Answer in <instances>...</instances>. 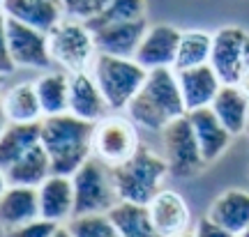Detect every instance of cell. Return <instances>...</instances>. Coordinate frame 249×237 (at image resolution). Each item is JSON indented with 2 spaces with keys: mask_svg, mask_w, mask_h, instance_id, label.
<instances>
[{
  "mask_svg": "<svg viewBox=\"0 0 249 237\" xmlns=\"http://www.w3.org/2000/svg\"><path fill=\"white\" fill-rule=\"evenodd\" d=\"M95 122L71 113L49 115L42 120V145L51 157L55 175H74L95 152Z\"/></svg>",
  "mask_w": 249,
  "mask_h": 237,
  "instance_id": "obj_1",
  "label": "cell"
},
{
  "mask_svg": "<svg viewBox=\"0 0 249 237\" xmlns=\"http://www.w3.org/2000/svg\"><path fill=\"white\" fill-rule=\"evenodd\" d=\"M185 102L180 92L178 74L173 67L148 69L141 90L127 106V115L148 132H164V127L176 118L185 115Z\"/></svg>",
  "mask_w": 249,
  "mask_h": 237,
  "instance_id": "obj_2",
  "label": "cell"
},
{
  "mask_svg": "<svg viewBox=\"0 0 249 237\" xmlns=\"http://www.w3.org/2000/svg\"><path fill=\"white\" fill-rule=\"evenodd\" d=\"M113 182L120 201L134 203V205H150V201L161 191V182L169 175L166 159L141 148L129 161L111 168Z\"/></svg>",
  "mask_w": 249,
  "mask_h": 237,
  "instance_id": "obj_3",
  "label": "cell"
},
{
  "mask_svg": "<svg viewBox=\"0 0 249 237\" xmlns=\"http://www.w3.org/2000/svg\"><path fill=\"white\" fill-rule=\"evenodd\" d=\"M92 76L107 97L111 111H123L141 90L148 69L141 67L134 58H116L97 53L92 60Z\"/></svg>",
  "mask_w": 249,
  "mask_h": 237,
  "instance_id": "obj_4",
  "label": "cell"
},
{
  "mask_svg": "<svg viewBox=\"0 0 249 237\" xmlns=\"http://www.w3.org/2000/svg\"><path fill=\"white\" fill-rule=\"evenodd\" d=\"M71 185H74V217L107 214L120 203L113 182V170L102 159L90 157L71 175Z\"/></svg>",
  "mask_w": 249,
  "mask_h": 237,
  "instance_id": "obj_5",
  "label": "cell"
},
{
  "mask_svg": "<svg viewBox=\"0 0 249 237\" xmlns=\"http://www.w3.org/2000/svg\"><path fill=\"white\" fill-rule=\"evenodd\" d=\"M49 49H51L53 62L65 67L70 74L86 71L97 55L92 33L83 21H76V18L60 21L49 33Z\"/></svg>",
  "mask_w": 249,
  "mask_h": 237,
  "instance_id": "obj_6",
  "label": "cell"
},
{
  "mask_svg": "<svg viewBox=\"0 0 249 237\" xmlns=\"http://www.w3.org/2000/svg\"><path fill=\"white\" fill-rule=\"evenodd\" d=\"M95 154L107 166L116 168L141 150L139 141V124L127 115H107L104 120L95 124Z\"/></svg>",
  "mask_w": 249,
  "mask_h": 237,
  "instance_id": "obj_7",
  "label": "cell"
},
{
  "mask_svg": "<svg viewBox=\"0 0 249 237\" xmlns=\"http://www.w3.org/2000/svg\"><path fill=\"white\" fill-rule=\"evenodd\" d=\"M161 148L164 159L169 164V173L173 177H192L205 166L194 127L189 122V115H180L169 122L161 132Z\"/></svg>",
  "mask_w": 249,
  "mask_h": 237,
  "instance_id": "obj_8",
  "label": "cell"
},
{
  "mask_svg": "<svg viewBox=\"0 0 249 237\" xmlns=\"http://www.w3.org/2000/svg\"><path fill=\"white\" fill-rule=\"evenodd\" d=\"M2 44L12 53L17 67L49 69L53 62L49 49V33L18 23L14 18L2 17Z\"/></svg>",
  "mask_w": 249,
  "mask_h": 237,
  "instance_id": "obj_9",
  "label": "cell"
},
{
  "mask_svg": "<svg viewBox=\"0 0 249 237\" xmlns=\"http://www.w3.org/2000/svg\"><path fill=\"white\" fill-rule=\"evenodd\" d=\"M247 37V30L235 26H226L222 30H217V35H213L210 67L217 71V76L224 85H238V81H240Z\"/></svg>",
  "mask_w": 249,
  "mask_h": 237,
  "instance_id": "obj_10",
  "label": "cell"
},
{
  "mask_svg": "<svg viewBox=\"0 0 249 237\" xmlns=\"http://www.w3.org/2000/svg\"><path fill=\"white\" fill-rule=\"evenodd\" d=\"M90 33L95 37L97 53H107V55H116V58H134L148 33V23L143 17L134 18V21L108 23V26L90 30Z\"/></svg>",
  "mask_w": 249,
  "mask_h": 237,
  "instance_id": "obj_11",
  "label": "cell"
},
{
  "mask_svg": "<svg viewBox=\"0 0 249 237\" xmlns=\"http://www.w3.org/2000/svg\"><path fill=\"white\" fill-rule=\"evenodd\" d=\"M180 33L178 28L169 23H157L148 28V33L143 37L139 51L134 55V60L145 69H161V67H173L176 55L180 46Z\"/></svg>",
  "mask_w": 249,
  "mask_h": 237,
  "instance_id": "obj_12",
  "label": "cell"
},
{
  "mask_svg": "<svg viewBox=\"0 0 249 237\" xmlns=\"http://www.w3.org/2000/svg\"><path fill=\"white\" fill-rule=\"evenodd\" d=\"M150 219L155 228L161 237H180L187 235L189 230V221H192V212L187 201L178 191L171 189H161L148 205Z\"/></svg>",
  "mask_w": 249,
  "mask_h": 237,
  "instance_id": "obj_13",
  "label": "cell"
},
{
  "mask_svg": "<svg viewBox=\"0 0 249 237\" xmlns=\"http://www.w3.org/2000/svg\"><path fill=\"white\" fill-rule=\"evenodd\" d=\"M111 111L107 97L97 85V81L88 71L70 74V113L97 124Z\"/></svg>",
  "mask_w": 249,
  "mask_h": 237,
  "instance_id": "obj_14",
  "label": "cell"
},
{
  "mask_svg": "<svg viewBox=\"0 0 249 237\" xmlns=\"http://www.w3.org/2000/svg\"><path fill=\"white\" fill-rule=\"evenodd\" d=\"M176 74H178L180 92H182V102H185L187 113L205 108V106H213L214 97H217L219 88L224 85L219 81V76H217V71L210 65L182 69V71H176Z\"/></svg>",
  "mask_w": 249,
  "mask_h": 237,
  "instance_id": "obj_15",
  "label": "cell"
},
{
  "mask_svg": "<svg viewBox=\"0 0 249 237\" xmlns=\"http://www.w3.org/2000/svg\"><path fill=\"white\" fill-rule=\"evenodd\" d=\"M62 5L58 0H2V17L18 23L51 33L62 21Z\"/></svg>",
  "mask_w": 249,
  "mask_h": 237,
  "instance_id": "obj_16",
  "label": "cell"
},
{
  "mask_svg": "<svg viewBox=\"0 0 249 237\" xmlns=\"http://www.w3.org/2000/svg\"><path fill=\"white\" fill-rule=\"evenodd\" d=\"M39 191V214L42 219L62 223L74 217V185L70 175H51L37 186Z\"/></svg>",
  "mask_w": 249,
  "mask_h": 237,
  "instance_id": "obj_17",
  "label": "cell"
},
{
  "mask_svg": "<svg viewBox=\"0 0 249 237\" xmlns=\"http://www.w3.org/2000/svg\"><path fill=\"white\" fill-rule=\"evenodd\" d=\"M187 115H189V122L194 127L196 141H198V148H201L205 164L222 157L224 150L229 148V143H231L233 134L219 122V118L214 115L213 108L205 106V108H198V111H189Z\"/></svg>",
  "mask_w": 249,
  "mask_h": 237,
  "instance_id": "obj_18",
  "label": "cell"
},
{
  "mask_svg": "<svg viewBox=\"0 0 249 237\" xmlns=\"http://www.w3.org/2000/svg\"><path fill=\"white\" fill-rule=\"evenodd\" d=\"M51 173V157L39 143L14 164L2 168V182L5 186H39Z\"/></svg>",
  "mask_w": 249,
  "mask_h": 237,
  "instance_id": "obj_19",
  "label": "cell"
},
{
  "mask_svg": "<svg viewBox=\"0 0 249 237\" xmlns=\"http://www.w3.org/2000/svg\"><path fill=\"white\" fill-rule=\"evenodd\" d=\"M208 217L217 226L231 230L235 235H242L249 228V191L229 189V191L219 193L210 205Z\"/></svg>",
  "mask_w": 249,
  "mask_h": 237,
  "instance_id": "obj_20",
  "label": "cell"
},
{
  "mask_svg": "<svg viewBox=\"0 0 249 237\" xmlns=\"http://www.w3.org/2000/svg\"><path fill=\"white\" fill-rule=\"evenodd\" d=\"M0 217L7 228L39 219V191L37 186H5L0 198Z\"/></svg>",
  "mask_w": 249,
  "mask_h": 237,
  "instance_id": "obj_21",
  "label": "cell"
},
{
  "mask_svg": "<svg viewBox=\"0 0 249 237\" xmlns=\"http://www.w3.org/2000/svg\"><path fill=\"white\" fill-rule=\"evenodd\" d=\"M2 111H5V118L14 124H30L44 120V111L39 104L35 83L12 85L2 97Z\"/></svg>",
  "mask_w": 249,
  "mask_h": 237,
  "instance_id": "obj_22",
  "label": "cell"
},
{
  "mask_svg": "<svg viewBox=\"0 0 249 237\" xmlns=\"http://www.w3.org/2000/svg\"><path fill=\"white\" fill-rule=\"evenodd\" d=\"M210 108L233 136L247 132L249 99L242 95V90L238 85H222Z\"/></svg>",
  "mask_w": 249,
  "mask_h": 237,
  "instance_id": "obj_23",
  "label": "cell"
},
{
  "mask_svg": "<svg viewBox=\"0 0 249 237\" xmlns=\"http://www.w3.org/2000/svg\"><path fill=\"white\" fill-rule=\"evenodd\" d=\"M42 143V122H30V124H9L2 132L0 138V161L2 168L14 164L21 159L26 152Z\"/></svg>",
  "mask_w": 249,
  "mask_h": 237,
  "instance_id": "obj_24",
  "label": "cell"
},
{
  "mask_svg": "<svg viewBox=\"0 0 249 237\" xmlns=\"http://www.w3.org/2000/svg\"><path fill=\"white\" fill-rule=\"evenodd\" d=\"M35 85L44 118L70 113V74H65V71H46L44 76H39L35 81Z\"/></svg>",
  "mask_w": 249,
  "mask_h": 237,
  "instance_id": "obj_25",
  "label": "cell"
},
{
  "mask_svg": "<svg viewBox=\"0 0 249 237\" xmlns=\"http://www.w3.org/2000/svg\"><path fill=\"white\" fill-rule=\"evenodd\" d=\"M123 237H161L150 219V212L145 205H134V203L120 201L108 212Z\"/></svg>",
  "mask_w": 249,
  "mask_h": 237,
  "instance_id": "obj_26",
  "label": "cell"
},
{
  "mask_svg": "<svg viewBox=\"0 0 249 237\" xmlns=\"http://www.w3.org/2000/svg\"><path fill=\"white\" fill-rule=\"evenodd\" d=\"M210 55H213V35H208L205 30H185L180 35V46L173 69L182 71L210 65Z\"/></svg>",
  "mask_w": 249,
  "mask_h": 237,
  "instance_id": "obj_27",
  "label": "cell"
},
{
  "mask_svg": "<svg viewBox=\"0 0 249 237\" xmlns=\"http://www.w3.org/2000/svg\"><path fill=\"white\" fill-rule=\"evenodd\" d=\"M143 12H145V0H111L102 14L88 18L83 23L88 26V30H97V28H104L108 23L143 18Z\"/></svg>",
  "mask_w": 249,
  "mask_h": 237,
  "instance_id": "obj_28",
  "label": "cell"
},
{
  "mask_svg": "<svg viewBox=\"0 0 249 237\" xmlns=\"http://www.w3.org/2000/svg\"><path fill=\"white\" fill-rule=\"evenodd\" d=\"M70 233L74 237H123L113 219L107 214H83V217H71Z\"/></svg>",
  "mask_w": 249,
  "mask_h": 237,
  "instance_id": "obj_29",
  "label": "cell"
},
{
  "mask_svg": "<svg viewBox=\"0 0 249 237\" xmlns=\"http://www.w3.org/2000/svg\"><path fill=\"white\" fill-rule=\"evenodd\" d=\"M111 0H60L62 12L70 14V18L88 21V18L102 14Z\"/></svg>",
  "mask_w": 249,
  "mask_h": 237,
  "instance_id": "obj_30",
  "label": "cell"
},
{
  "mask_svg": "<svg viewBox=\"0 0 249 237\" xmlns=\"http://www.w3.org/2000/svg\"><path fill=\"white\" fill-rule=\"evenodd\" d=\"M58 228H60L58 223L39 217V219L30 221V223H23V226H17V228H9L7 237H53Z\"/></svg>",
  "mask_w": 249,
  "mask_h": 237,
  "instance_id": "obj_31",
  "label": "cell"
},
{
  "mask_svg": "<svg viewBox=\"0 0 249 237\" xmlns=\"http://www.w3.org/2000/svg\"><path fill=\"white\" fill-rule=\"evenodd\" d=\"M194 237H240V235H235L231 230L217 226L210 217H205V219L198 221V226H196V230H194Z\"/></svg>",
  "mask_w": 249,
  "mask_h": 237,
  "instance_id": "obj_32",
  "label": "cell"
},
{
  "mask_svg": "<svg viewBox=\"0 0 249 237\" xmlns=\"http://www.w3.org/2000/svg\"><path fill=\"white\" fill-rule=\"evenodd\" d=\"M238 88H240V90H242V95H245V97L249 99V71L240 76V81H238Z\"/></svg>",
  "mask_w": 249,
  "mask_h": 237,
  "instance_id": "obj_33",
  "label": "cell"
},
{
  "mask_svg": "<svg viewBox=\"0 0 249 237\" xmlns=\"http://www.w3.org/2000/svg\"><path fill=\"white\" fill-rule=\"evenodd\" d=\"M249 71V37H247V46H245V65H242V74Z\"/></svg>",
  "mask_w": 249,
  "mask_h": 237,
  "instance_id": "obj_34",
  "label": "cell"
},
{
  "mask_svg": "<svg viewBox=\"0 0 249 237\" xmlns=\"http://www.w3.org/2000/svg\"><path fill=\"white\" fill-rule=\"evenodd\" d=\"M53 237H74V235L70 233V228H58V230H55V235H53Z\"/></svg>",
  "mask_w": 249,
  "mask_h": 237,
  "instance_id": "obj_35",
  "label": "cell"
},
{
  "mask_svg": "<svg viewBox=\"0 0 249 237\" xmlns=\"http://www.w3.org/2000/svg\"><path fill=\"white\" fill-rule=\"evenodd\" d=\"M240 237H249V228H247V230H245V233H242V235H240Z\"/></svg>",
  "mask_w": 249,
  "mask_h": 237,
  "instance_id": "obj_36",
  "label": "cell"
},
{
  "mask_svg": "<svg viewBox=\"0 0 249 237\" xmlns=\"http://www.w3.org/2000/svg\"><path fill=\"white\" fill-rule=\"evenodd\" d=\"M180 237H194V233H192V235H189V233H187V235H180Z\"/></svg>",
  "mask_w": 249,
  "mask_h": 237,
  "instance_id": "obj_37",
  "label": "cell"
},
{
  "mask_svg": "<svg viewBox=\"0 0 249 237\" xmlns=\"http://www.w3.org/2000/svg\"><path fill=\"white\" fill-rule=\"evenodd\" d=\"M247 134H249V118H247Z\"/></svg>",
  "mask_w": 249,
  "mask_h": 237,
  "instance_id": "obj_38",
  "label": "cell"
},
{
  "mask_svg": "<svg viewBox=\"0 0 249 237\" xmlns=\"http://www.w3.org/2000/svg\"><path fill=\"white\" fill-rule=\"evenodd\" d=\"M58 2H60V0H58Z\"/></svg>",
  "mask_w": 249,
  "mask_h": 237,
  "instance_id": "obj_39",
  "label": "cell"
}]
</instances>
